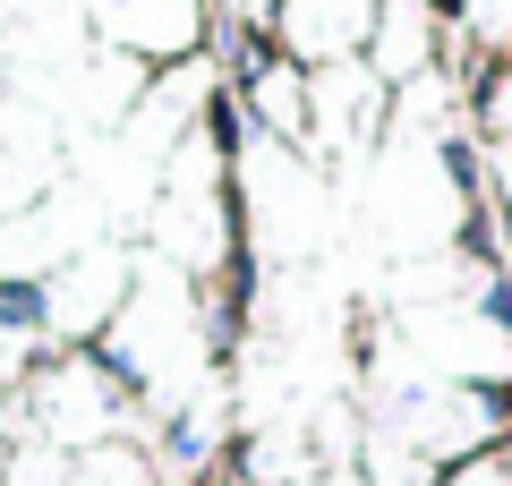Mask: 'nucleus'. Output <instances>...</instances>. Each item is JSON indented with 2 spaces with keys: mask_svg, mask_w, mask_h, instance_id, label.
<instances>
[]
</instances>
